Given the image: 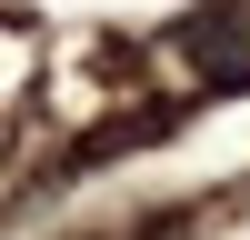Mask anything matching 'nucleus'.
Instances as JSON below:
<instances>
[{
    "label": "nucleus",
    "mask_w": 250,
    "mask_h": 240,
    "mask_svg": "<svg viewBox=\"0 0 250 240\" xmlns=\"http://www.w3.org/2000/svg\"><path fill=\"white\" fill-rule=\"evenodd\" d=\"M170 40H180V60L210 90H250V0H200Z\"/></svg>",
    "instance_id": "1"
}]
</instances>
